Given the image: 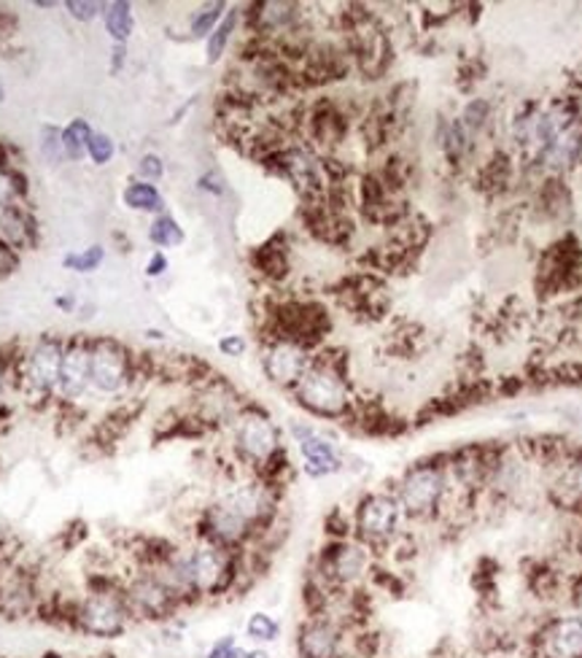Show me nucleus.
Returning a JSON list of instances; mask_svg holds the SVG:
<instances>
[{
	"instance_id": "obj_39",
	"label": "nucleus",
	"mask_w": 582,
	"mask_h": 658,
	"mask_svg": "<svg viewBox=\"0 0 582 658\" xmlns=\"http://www.w3.org/2000/svg\"><path fill=\"white\" fill-rule=\"evenodd\" d=\"M574 608H578V615H582V581L574 588Z\"/></svg>"
},
{
	"instance_id": "obj_18",
	"label": "nucleus",
	"mask_w": 582,
	"mask_h": 658,
	"mask_svg": "<svg viewBox=\"0 0 582 658\" xmlns=\"http://www.w3.org/2000/svg\"><path fill=\"white\" fill-rule=\"evenodd\" d=\"M103 25H106L108 36L114 38V44L130 41L132 31H135L132 3H127V0H114V3H106V11H103Z\"/></svg>"
},
{
	"instance_id": "obj_22",
	"label": "nucleus",
	"mask_w": 582,
	"mask_h": 658,
	"mask_svg": "<svg viewBox=\"0 0 582 658\" xmlns=\"http://www.w3.org/2000/svg\"><path fill=\"white\" fill-rule=\"evenodd\" d=\"M183 238L187 236H183L181 225H178L170 214L154 216V222L149 225V240H152L154 246H159V249H173V246H181Z\"/></svg>"
},
{
	"instance_id": "obj_20",
	"label": "nucleus",
	"mask_w": 582,
	"mask_h": 658,
	"mask_svg": "<svg viewBox=\"0 0 582 658\" xmlns=\"http://www.w3.org/2000/svg\"><path fill=\"white\" fill-rule=\"evenodd\" d=\"M92 133H95V130H92L90 122L82 117H76L71 124H66V128H62V152H66V159L79 163V159L86 157V146H90Z\"/></svg>"
},
{
	"instance_id": "obj_17",
	"label": "nucleus",
	"mask_w": 582,
	"mask_h": 658,
	"mask_svg": "<svg viewBox=\"0 0 582 658\" xmlns=\"http://www.w3.org/2000/svg\"><path fill=\"white\" fill-rule=\"evenodd\" d=\"M122 203L130 211H138V214H165V198L157 187L149 184V181H130L122 189Z\"/></svg>"
},
{
	"instance_id": "obj_7",
	"label": "nucleus",
	"mask_w": 582,
	"mask_h": 658,
	"mask_svg": "<svg viewBox=\"0 0 582 658\" xmlns=\"http://www.w3.org/2000/svg\"><path fill=\"white\" fill-rule=\"evenodd\" d=\"M402 518H405V513H402L394 491H367L356 502L351 529L361 546H367L370 551H383L400 537Z\"/></svg>"
},
{
	"instance_id": "obj_19",
	"label": "nucleus",
	"mask_w": 582,
	"mask_h": 658,
	"mask_svg": "<svg viewBox=\"0 0 582 658\" xmlns=\"http://www.w3.org/2000/svg\"><path fill=\"white\" fill-rule=\"evenodd\" d=\"M246 637H249V643L257 645V648H268V645L278 643L281 637L278 618H273L264 610L251 612L249 621H246Z\"/></svg>"
},
{
	"instance_id": "obj_28",
	"label": "nucleus",
	"mask_w": 582,
	"mask_h": 658,
	"mask_svg": "<svg viewBox=\"0 0 582 658\" xmlns=\"http://www.w3.org/2000/svg\"><path fill=\"white\" fill-rule=\"evenodd\" d=\"M41 154L49 163L66 159V152H62V130L55 128V124H44L41 128Z\"/></svg>"
},
{
	"instance_id": "obj_11",
	"label": "nucleus",
	"mask_w": 582,
	"mask_h": 658,
	"mask_svg": "<svg viewBox=\"0 0 582 658\" xmlns=\"http://www.w3.org/2000/svg\"><path fill=\"white\" fill-rule=\"evenodd\" d=\"M289 434L302 456V470L308 478H330L343 470V454L330 434L310 421H289Z\"/></svg>"
},
{
	"instance_id": "obj_15",
	"label": "nucleus",
	"mask_w": 582,
	"mask_h": 658,
	"mask_svg": "<svg viewBox=\"0 0 582 658\" xmlns=\"http://www.w3.org/2000/svg\"><path fill=\"white\" fill-rule=\"evenodd\" d=\"M0 240H5L16 251L33 249L38 240V227L33 216L16 203L0 208Z\"/></svg>"
},
{
	"instance_id": "obj_8",
	"label": "nucleus",
	"mask_w": 582,
	"mask_h": 658,
	"mask_svg": "<svg viewBox=\"0 0 582 658\" xmlns=\"http://www.w3.org/2000/svg\"><path fill=\"white\" fill-rule=\"evenodd\" d=\"M394 494L405 518H431L448 494V470L435 462H418L402 472Z\"/></svg>"
},
{
	"instance_id": "obj_37",
	"label": "nucleus",
	"mask_w": 582,
	"mask_h": 658,
	"mask_svg": "<svg viewBox=\"0 0 582 658\" xmlns=\"http://www.w3.org/2000/svg\"><path fill=\"white\" fill-rule=\"evenodd\" d=\"M55 306H57V308H62V311H68V313H71L73 308H76V297H71V295H62V297H57V300H55Z\"/></svg>"
},
{
	"instance_id": "obj_21",
	"label": "nucleus",
	"mask_w": 582,
	"mask_h": 658,
	"mask_svg": "<svg viewBox=\"0 0 582 658\" xmlns=\"http://www.w3.org/2000/svg\"><path fill=\"white\" fill-rule=\"evenodd\" d=\"M558 505L563 507H580L582 505V462H574L567 472L558 478L556 489H553Z\"/></svg>"
},
{
	"instance_id": "obj_43",
	"label": "nucleus",
	"mask_w": 582,
	"mask_h": 658,
	"mask_svg": "<svg viewBox=\"0 0 582 658\" xmlns=\"http://www.w3.org/2000/svg\"><path fill=\"white\" fill-rule=\"evenodd\" d=\"M348 658H359V656H348Z\"/></svg>"
},
{
	"instance_id": "obj_3",
	"label": "nucleus",
	"mask_w": 582,
	"mask_h": 658,
	"mask_svg": "<svg viewBox=\"0 0 582 658\" xmlns=\"http://www.w3.org/2000/svg\"><path fill=\"white\" fill-rule=\"evenodd\" d=\"M292 397L305 414L316 416V419L343 421L354 416L356 399L354 392H351L345 359L334 357L332 351L316 354L310 368L305 370V375L294 386Z\"/></svg>"
},
{
	"instance_id": "obj_42",
	"label": "nucleus",
	"mask_w": 582,
	"mask_h": 658,
	"mask_svg": "<svg viewBox=\"0 0 582 658\" xmlns=\"http://www.w3.org/2000/svg\"><path fill=\"white\" fill-rule=\"evenodd\" d=\"M0 100H3V87H0Z\"/></svg>"
},
{
	"instance_id": "obj_36",
	"label": "nucleus",
	"mask_w": 582,
	"mask_h": 658,
	"mask_svg": "<svg viewBox=\"0 0 582 658\" xmlns=\"http://www.w3.org/2000/svg\"><path fill=\"white\" fill-rule=\"evenodd\" d=\"M235 658H273L264 648H257V645H251V648H246V645H240L238 656Z\"/></svg>"
},
{
	"instance_id": "obj_5",
	"label": "nucleus",
	"mask_w": 582,
	"mask_h": 658,
	"mask_svg": "<svg viewBox=\"0 0 582 658\" xmlns=\"http://www.w3.org/2000/svg\"><path fill=\"white\" fill-rule=\"evenodd\" d=\"M372 551L356 537L330 540L316 557L313 581L330 594H348L370 575Z\"/></svg>"
},
{
	"instance_id": "obj_25",
	"label": "nucleus",
	"mask_w": 582,
	"mask_h": 658,
	"mask_svg": "<svg viewBox=\"0 0 582 658\" xmlns=\"http://www.w3.org/2000/svg\"><path fill=\"white\" fill-rule=\"evenodd\" d=\"M257 265L259 271L264 273L268 278H284L289 273V260H286V251L278 249V246H262L257 251Z\"/></svg>"
},
{
	"instance_id": "obj_40",
	"label": "nucleus",
	"mask_w": 582,
	"mask_h": 658,
	"mask_svg": "<svg viewBox=\"0 0 582 658\" xmlns=\"http://www.w3.org/2000/svg\"><path fill=\"white\" fill-rule=\"evenodd\" d=\"M41 658H68V656H62V654H57V650H49V654H44Z\"/></svg>"
},
{
	"instance_id": "obj_14",
	"label": "nucleus",
	"mask_w": 582,
	"mask_h": 658,
	"mask_svg": "<svg viewBox=\"0 0 582 658\" xmlns=\"http://www.w3.org/2000/svg\"><path fill=\"white\" fill-rule=\"evenodd\" d=\"M542 658H582V615H561L542 629Z\"/></svg>"
},
{
	"instance_id": "obj_6",
	"label": "nucleus",
	"mask_w": 582,
	"mask_h": 658,
	"mask_svg": "<svg viewBox=\"0 0 582 658\" xmlns=\"http://www.w3.org/2000/svg\"><path fill=\"white\" fill-rule=\"evenodd\" d=\"M119 577H122L124 597L132 615H135V623H157V626H165V623H173L181 615L183 605L167 591L165 583L152 570H146L141 564H130Z\"/></svg>"
},
{
	"instance_id": "obj_31",
	"label": "nucleus",
	"mask_w": 582,
	"mask_h": 658,
	"mask_svg": "<svg viewBox=\"0 0 582 658\" xmlns=\"http://www.w3.org/2000/svg\"><path fill=\"white\" fill-rule=\"evenodd\" d=\"M238 650H240L238 637H235V634H224V637L213 639L211 648L205 650L203 658H235L238 656Z\"/></svg>"
},
{
	"instance_id": "obj_12",
	"label": "nucleus",
	"mask_w": 582,
	"mask_h": 658,
	"mask_svg": "<svg viewBox=\"0 0 582 658\" xmlns=\"http://www.w3.org/2000/svg\"><path fill=\"white\" fill-rule=\"evenodd\" d=\"M90 394H92V337L76 335L66 343V354H62L57 405L79 408Z\"/></svg>"
},
{
	"instance_id": "obj_29",
	"label": "nucleus",
	"mask_w": 582,
	"mask_h": 658,
	"mask_svg": "<svg viewBox=\"0 0 582 658\" xmlns=\"http://www.w3.org/2000/svg\"><path fill=\"white\" fill-rule=\"evenodd\" d=\"M68 14L73 16L76 22H95L97 16H103V11H106V3H100V0H68L66 3Z\"/></svg>"
},
{
	"instance_id": "obj_35",
	"label": "nucleus",
	"mask_w": 582,
	"mask_h": 658,
	"mask_svg": "<svg viewBox=\"0 0 582 658\" xmlns=\"http://www.w3.org/2000/svg\"><path fill=\"white\" fill-rule=\"evenodd\" d=\"M127 65V44H114L111 47V76H119Z\"/></svg>"
},
{
	"instance_id": "obj_33",
	"label": "nucleus",
	"mask_w": 582,
	"mask_h": 658,
	"mask_svg": "<svg viewBox=\"0 0 582 658\" xmlns=\"http://www.w3.org/2000/svg\"><path fill=\"white\" fill-rule=\"evenodd\" d=\"M246 340L240 335H224L222 340H218V351L224 354V357H244L246 354Z\"/></svg>"
},
{
	"instance_id": "obj_34",
	"label": "nucleus",
	"mask_w": 582,
	"mask_h": 658,
	"mask_svg": "<svg viewBox=\"0 0 582 658\" xmlns=\"http://www.w3.org/2000/svg\"><path fill=\"white\" fill-rule=\"evenodd\" d=\"M167 267H170V262H167V256L163 254V251H154V254L149 256V262H146V276H149V278L165 276Z\"/></svg>"
},
{
	"instance_id": "obj_2",
	"label": "nucleus",
	"mask_w": 582,
	"mask_h": 658,
	"mask_svg": "<svg viewBox=\"0 0 582 658\" xmlns=\"http://www.w3.org/2000/svg\"><path fill=\"white\" fill-rule=\"evenodd\" d=\"M66 623L86 639L114 643L130 634L138 626L130 605H127L122 577L111 572H97L90 577V586L82 597L71 602L66 610Z\"/></svg>"
},
{
	"instance_id": "obj_32",
	"label": "nucleus",
	"mask_w": 582,
	"mask_h": 658,
	"mask_svg": "<svg viewBox=\"0 0 582 658\" xmlns=\"http://www.w3.org/2000/svg\"><path fill=\"white\" fill-rule=\"evenodd\" d=\"M20 267V251L11 249L5 240H0V278L11 276Z\"/></svg>"
},
{
	"instance_id": "obj_9",
	"label": "nucleus",
	"mask_w": 582,
	"mask_h": 658,
	"mask_svg": "<svg viewBox=\"0 0 582 658\" xmlns=\"http://www.w3.org/2000/svg\"><path fill=\"white\" fill-rule=\"evenodd\" d=\"M135 383V354L117 337H92V394L122 397Z\"/></svg>"
},
{
	"instance_id": "obj_4",
	"label": "nucleus",
	"mask_w": 582,
	"mask_h": 658,
	"mask_svg": "<svg viewBox=\"0 0 582 658\" xmlns=\"http://www.w3.org/2000/svg\"><path fill=\"white\" fill-rule=\"evenodd\" d=\"M66 337L41 335L20 359L16 378L20 392L33 408L57 405V386H60L62 354H66Z\"/></svg>"
},
{
	"instance_id": "obj_30",
	"label": "nucleus",
	"mask_w": 582,
	"mask_h": 658,
	"mask_svg": "<svg viewBox=\"0 0 582 658\" xmlns=\"http://www.w3.org/2000/svg\"><path fill=\"white\" fill-rule=\"evenodd\" d=\"M135 174H138V181H149V184H154V181H159L165 176L163 157H159V154H154V152L143 154V157L138 159Z\"/></svg>"
},
{
	"instance_id": "obj_26",
	"label": "nucleus",
	"mask_w": 582,
	"mask_h": 658,
	"mask_svg": "<svg viewBox=\"0 0 582 658\" xmlns=\"http://www.w3.org/2000/svg\"><path fill=\"white\" fill-rule=\"evenodd\" d=\"M103 260H106V249H103L100 243H95V246H90V249L71 251V254H66L62 265L73 273H95L97 267L103 265Z\"/></svg>"
},
{
	"instance_id": "obj_10",
	"label": "nucleus",
	"mask_w": 582,
	"mask_h": 658,
	"mask_svg": "<svg viewBox=\"0 0 582 658\" xmlns=\"http://www.w3.org/2000/svg\"><path fill=\"white\" fill-rule=\"evenodd\" d=\"M297 658L354 656V632L330 612H308L294 632Z\"/></svg>"
},
{
	"instance_id": "obj_16",
	"label": "nucleus",
	"mask_w": 582,
	"mask_h": 658,
	"mask_svg": "<svg viewBox=\"0 0 582 658\" xmlns=\"http://www.w3.org/2000/svg\"><path fill=\"white\" fill-rule=\"evenodd\" d=\"M251 16L257 22L259 33H268V36H275V33H292L294 25L299 20V5L297 3H257L251 5Z\"/></svg>"
},
{
	"instance_id": "obj_41",
	"label": "nucleus",
	"mask_w": 582,
	"mask_h": 658,
	"mask_svg": "<svg viewBox=\"0 0 582 658\" xmlns=\"http://www.w3.org/2000/svg\"><path fill=\"white\" fill-rule=\"evenodd\" d=\"M36 5H38V9H55L57 3H46V0H41V3H36Z\"/></svg>"
},
{
	"instance_id": "obj_23",
	"label": "nucleus",
	"mask_w": 582,
	"mask_h": 658,
	"mask_svg": "<svg viewBox=\"0 0 582 658\" xmlns=\"http://www.w3.org/2000/svg\"><path fill=\"white\" fill-rule=\"evenodd\" d=\"M238 20H240V11L238 9H233V11H227V14H224V20L218 22V27L216 31L211 33L209 36V62H218L222 60V55L224 51H227V47H229V41H233V33H235V27H238Z\"/></svg>"
},
{
	"instance_id": "obj_13",
	"label": "nucleus",
	"mask_w": 582,
	"mask_h": 658,
	"mask_svg": "<svg viewBox=\"0 0 582 658\" xmlns=\"http://www.w3.org/2000/svg\"><path fill=\"white\" fill-rule=\"evenodd\" d=\"M313 362V354L302 343L289 340V337H273L262 351V373L273 386L294 392L299 378Z\"/></svg>"
},
{
	"instance_id": "obj_24",
	"label": "nucleus",
	"mask_w": 582,
	"mask_h": 658,
	"mask_svg": "<svg viewBox=\"0 0 582 658\" xmlns=\"http://www.w3.org/2000/svg\"><path fill=\"white\" fill-rule=\"evenodd\" d=\"M224 9H227V3H209L200 11H194L192 20H189V33H192V38H209L218 27V22L224 20V14H227Z\"/></svg>"
},
{
	"instance_id": "obj_38",
	"label": "nucleus",
	"mask_w": 582,
	"mask_h": 658,
	"mask_svg": "<svg viewBox=\"0 0 582 658\" xmlns=\"http://www.w3.org/2000/svg\"><path fill=\"white\" fill-rule=\"evenodd\" d=\"M5 386H9V364H5V359L0 357V397H3Z\"/></svg>"
},
{
	"instance_id": "obj_27",
	"label": "nucleus",
	"mask_w": 582,
	"mask_h": 658,
	"mask_svg": "<svg viewBox=\"0 0 582 658\" xmlns=\"http://www.w3.org/2000/svg\"><path fill=\"white\" fill-rule=\"evenodd\" d=\"M114 154H117V143H114V139L108 133H92L90 139V146H86V157L92 159L95 165H108L114 159Z\"/></svg>"
},
{
	"instance_id": "obj_1",
	"label": "nucleus",
	"mask_w": 582,
	"mask_h": 658,
	"mask_svg": "<svg viewBox=\"0 0 582 658\" xmlns=\"http://www.w3.org/2000/svg\"><path fill=\"white\" fill-rule=\"evenodd\" d=\"M227 429L229 448H233L235 462L244 467L246 475H257V478L281 489L284 472H289L292 467L284 440H281V427L273 421V416L259 405L246 403Z\"/></svg>"
}]
</instances>
